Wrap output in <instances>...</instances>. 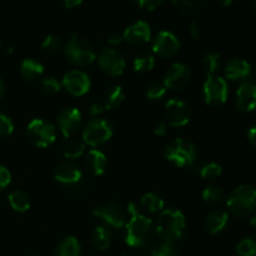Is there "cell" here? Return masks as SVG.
<instances>
[{"label":"cell","mask_w":256,"mask_h":256,"mask_svg":"<svg viewBox=\"0 0 256 256\" xmlns=\"http://www.w3.org/2000/svg\"><path fill=\"white\" fill-rule=\"evenodd\" d=\"M252 2H256V0H252Z\"/></svg>","instance_id":"obj_53"},{"label":"cell","mask_w":256,"mask_h":256,"mask_svg":"<svg viewBox=\"0 0 256 256\" xmlns=\"http://www.w3.org/2000/svg\"><path fill=\"white\" fill-rule=\"evenodd\" d=\"M220 68V55L218 52H210L204 58V69L208 76L215 75L216 70Z\"/></svg>","instance_id":"obj_36"},{"label":"cell","mask_w":256,"mask_h":256,"mask_svg":"<svg viewBox=\"0 0 256 256\" xmlns=\"http://www.w3.org/2000/svg\"><path fill=\"white\" fill-rule=\"evenodd\" d=\"M238 254L240 256H256V235H252L238 244Z\"/></svg>","instance_id":"obj_33"},{"label":"cell","mask_w":256,"mask_h":256,"mask_svg":"<svg viewBox=\"0 0 256 256\" xmlns=\"http://www.w3.org/2000/svg\"><path fill=\"white\" fill-rule=\"evenodd\" d=\"M236 106L242 112H252L256 109V84L244 82L236 92Z\"/></svg>","instance_id":"obj_16"},{"label":"cell","mask_w":256,"mask_h":256,"mask_svg":"<svg viewBox=\"0 0 256 256\" xmlns=\"http://www.w3.org/2000/svg\"><path fill=\"white\" fill-rule=\"evenodd\" d=\"M202 199L210 205H220L226 199V194H225V192L222 188L212 185V186H208L204 189V192H202Z\"/></svg>","instance_id":"obj_30"},{"label":"cell","mask_w":256,"mask_h":256,"mask_svg":"<svg viewBox=\"0 0 256 256\" xmlns=\"http://www.w3.org/2000/svg\"><path fill=\"white\" fill-rule=\"evenodd\" d=\"M30 256H35V255H30Z\"/></svg>","instance_id":"obj_55"},{"label":"cell","mask_w":256,"mask_h":256,"mask_svg":"<svg viewBox=\"0 0 256 256\" xmlns=\"http://www.w3.org/2000/svg\"><path fill=\"white\" fill-rule=\"evenodd\" d=\"M154 132L158 135V136H165V135L168 134V122H159L158 126L155 128Z\"/></svg>","instance_id":"obj_43"},{"label":"cell","mask_w":256,"mask_h":256,"mask_svg":"<svg viewBox=\"0 0 256 256\" xmlns=\"http://www.w3.org/2000/svg\"><path fill=\"white\" fill-rule=\"evenodd\" d=\"M102 112H105V109H104V106L102 105V102H99V104H98V102H95V104H92V108H90V114H92V116L102 114Z\"/></svg>","instance_id":"obj_45"},{"label":"cell","mask_w":256,"mask_h":256,"mask_svg":"<svg viewBox=\"0 0 256 256\" xmlns=\"http://www.w3.org/2000/svg\"><path fill=\"white\" fill-rule=\"evenodd\" d=\"M255 12H256V5H255Z\"/></svg>","instance_id":"obj_54"},{"label":"cell","mask_w":256,"mask_h":256,"mask_svg":"<svg viewBox=\"0 0 256 256\" xmlns=\"http://www.w3.org/2000/svg\"><path fill=\"white\" fill-rule=\"evenodd\" d=\"M82 174L79 166L72 162H64L55 170L54 178L58 182L64 185H72L80 182Z\"/></svg>","instance_id":"obj_19"},{"label":"cell","mask_w":256,"mask_h":256,"mask_svg":"<svg viewBox=\"0 0 256 256\" xmlns=\"http://www.w3.org/2000/svg\"><path fill=\"white\" fill-rule=\"evenodd\" d=\"M165 115L170 126H185L190 122L189 105L179 99H170L165 105Z\"/></svg>","instance_id":"obj_10"},{"label":"cell","mask_w":256,"mask_h":256,"mask_svg":"<svg viewBox=\"0 0 256 256\" xmlns=\"http://www.w3.org/2000/svg\"><path fill=\"white\" fill-rule=\"evenodd\" d=\"M222 165L218 164V162H208V164L202 165L199 168V175L204 179L212 180V179H216L222 175Z\"/></svg>","instance_id":"obj_35"},{"label":"cell","mask_w":256,"mask_h":256,"mask_svg":"<svg viewBox=\"0 0 256 256\" xmlns=\"http://www.w3.org/2000/svg\"><path fill=\"white\" fill-rule=\"evenodd\" d=\"M126 212L130 214V219L125 225V242L132 248L142 249L149 244L152 236V222L140 212L139 206L134 202H129Z\"/></svg>","instance_id":"obj_1"},{"label":"cell","mask_w":256,"mask_h":256,"mask_svg":"<svg viewBox=\"0 0 256 256\" xmlns=\"http://www.w3.org/2000/svg\"><path fill=\"white\" fill-rule=\"evenodd\" d=\"M140 8L145 10H154L164 2V0H136Z\"/></svg>","instance_id":"obj_41"},{"label":"cell","mask_w":256,"mask_h":256,"mask_svg":"<svg viewBox=\"0 0 256 256\" xmlns=\"http://www.w3.org/2000/svg\"><path fill=\"white\" fill-rule=\"evenodd\" d=\"M62 86L74 96H82L90 90V78L80 70H72L64 75Z\"/></svg>","instance_id":"obj_13"},{"label":"cell","mask_w":256,"mask_h":256,"mask_svg":"<svg viewBox=\"0 0 256 256\" xmlns=\"http://www.w3.org/2000/svg\"><path fill=\"white\" fill-rule=\"evenodd\" d=\"M196 148L192 142L175 139L165 149V158L178 168L192 166L196 160Z\"/></svg>","instance_id":"obj_5"},{"label":"cell","mask_w":256,"mask_h":256,"mask_svg":"<svg viewBox=\"0 0 256 256\" xmlns=\"http://www.w3.org/2000/svg\"><path fill=\"white\" fill-rule=\"evenodd\" d=\"M164 205L165 202L162 198L154 192H148V194L142 195V198L140 199V208L150 214H156V212H162L164 209Z\"/></svg>","instance_id":"obj_25"},{"label":"cell","mask_w":256,"mask_h":256,"mask_svg":"<svg viewBox=\"0 0 256 256\" xmlns=\"http://www.w3.org/2000/svg\"><path fill=\"white\" fill-rule=\"evenodd\" d=\"M190 35L194 40L200 39V25L196 22H192L190 24Z\"/></svg>","instance_id":"obj_42"},{"label":"cell","mask_w":256,"mask_h":256,"mask_svg":"<svg viewBox=\"0 0 256 256\" xmlns=\"http://www.w3.org/2000/svg\"><path fill=\"white\" fill-rule=\"evenodd\" d=\"M155 65V59L152 54L149 52H140L139 55H136L132 62V66L134 70L138 72H148L154 68Z\"/></svg>","instance_id":"obj_31"},{"label":"cell","mask_w":256,"mask_h":256,"mask_svg":"<svg viewBox=\"0 0 256 256\" xmlns=\"http://www.w3.org/2000/svg\"><path fill=\"white\" fill-rule=\"evenodd\" d=\"M202 94H204L205 102L212 106L222 105L228 99L229 95V86L226 80L220 76H208L202 86Z\"/></svg>","instance_id":"obj_8"},{"label":"cell","mask_w":256,"mask_h":256,"mask_svg":"<svg viewBox=\"0 0 256 256\" xmlns=\"http://www.w3.org/2000/svg\"><path fill=\"white\" fill-rule=\"evenodd\" d=\"M14 132V124L12 119L0 112V136H9Z\"/></svg>","instance_id":"obj_39"},{"label":"cell","mask_w":256,"mask_h":256,"mask_svg":"<svg viewBox=\"0 0 256 256\" xmlns=\"http://www.w3.org/2000/svg\"><path fill=\"white\" fill-rule=\"evenodd\" d=\"M135 256H152V254H150V252L149 250H148V252H138L136 255Z\"/></svg>","instance_id":"obj_50"},{"label":"cell","mask_w":256,"mask_h":256,"mask_svg":"<svg viewBox=\"0 0 256 256\" xmlns=\"http://www.w3.org/2000/svg\"><path fill=\"white\" fill-rule=\"evenodd\" d=\"M250 225H252L254 229H256V214L252 218V219H250Z\"/></svg>","instance_id":"obj_51"},{"label":"cell","mask_w":256,"mask_h":256,"mask_svg":"<svg viewBox=\"0 0 256 256\" xmlns=\"http://www.w3.org/2000/svg\"><path fill=\"white\" fill-rule=\"evenodd\" d=\"M218 2H219L220 5H222V6H229L232 2V0H218Z\"/></svg>","instance_id":"obj_49"},{"label":"cell","mask_w":256,"mask_h":256,"mask_svg":"<svg viewBox=\"0 0 256 256\" xmlns=\"http://www.w3.org/2000/svg\"><path fill=\"white\" fill-rule=\"evenodd\" d=\"M62 2H64L65 6L70 9V8H75L82 4V0H62Z\"/></svg>","instance_id":"obj_47"},{"label":"cell","mask_w":256,"mask_h":256,"mask_svg":"<svg viewBox=\"0 0 256 256\" xmlns=\"http://www.w3.org/2000/svg\"><path fill=\"white\" fill-rule=\"evenodd\" d=\"M12 182V174L5 166L0 165V190L5 189Z\"/></svg>","instance_id":"obj_40"},{"label":"cell","mask_w":256,"mask_h":256,"mask_svg":"<svg viewBox=\"0 0 256 256\" xmlns=\"http://www.w3.org/2000/svg\"><path fill=\"white\" fill-rule=\"evenodd\" d=\"M108 42H109L110 44H112V45L120 44L122 42H124V36H122V32H114V34L110 35L109 39H108Z\"/></svg>","instance_id":"obj_44"},{"label":"cell","mask_w":256,"mask_h":256,"mask_svg":"<svg viewBox=\"0 0 256 256\" xmlns=\"http://www.w3.org/2000/svg\"><path fill=\"white\" fill-rule=\"evenodd\" d=\"M185 225V216L180 210H162L156 222V232L162 242L174 244L184 236Z\"/></svg>","instance_id":"obj_2"},{"label":"cell","mask_w":256,"mask_h":256,"mask_svg":"<svg viewBox=\"0 0 256 256\" xmlns=\"http://www.w3.org/2000/svg\"><path fill=\"white\" fill-rule=\"evenodd\" d=\"M28 138L38 148H48L56 139L54 125L42 119H32L28 125Z\"/></svg>","instance_id":"obj_7"},{"label":"cell","mask_w":256,"mask_h":256,"mask_svg":"<svg viewBox=\"0 0 256 256\" xmlns=\"http://www.w3.org/2000/svg\"><path fill=\"white\" fill-rule=\"evenodd\" d=\"M5 95V84L2 79H0V100L2 99V96Z\"/></svg>","instance_id":"obj_48"},{"label":"cell","mask_w":256,"mask_h":256,"mask_svg":"<svg viewBox=\"0 0 256 256\" xmlns=\"http://www.w3.org/2000/svg\"><path fill=\"white\" fill-rule=\"evenodd\" d=\"M64 54L66 59L76 66H88L96 59L94 46L76 34L72 35L69 40L64 49Z\"/></svg>","instance_id":"obj_4"},{"label":"cell","mask_w":256,"mask_h":256,"mask_svg":"<svg viewBox=\"0 0 256 256\" xmlns=\"http://www.w3.org/2000/svg\"><path fill=\"white\" fill-rule=\"evenodd\" d=\"M56 256H80V244L74 236H68L56 248Z\"/></svg>","instance_id":"obj_29"},{"label":"cell","mask_w":256,"mask_h":256,"mask_svg":"<svg viewBox=\"0 0 256 256\" xmlns=\"http://www.w3.org/2000/svg\"><path fill=\"white\" fill-rule=\"evenodd\" d=\"M92 242L94 248L99 252H104L110 246L112 242V234L110 230L105 225H99L94 229L92 234Z\"/></svg>","instance_id":"obj_23"},{"label":"cell","mask_w":256,"mask_h":256,"mask_svg":"<svg viewBox=\"0 0 256 256\" xmlns=\"http://www.w3.org/2000/svg\"><path fill=\"white\" fill-rule=\"evenodd\" d=\"M124 100L125 94L122 88L120 85H114V86H110L109 89L104 92L102 105L105 110H114L118 109L124 102Z\"/></svg>","instance_id":"obj_22"},{"label":"cell","mask_w":256,"mask_h":256,"mask_svg":"<svg viewBox=\"0 0 256 256\" xmlns=\"http://www.w3.org/2000/svg\"><path fill=\"white\" fill-rule=\"evenodd\" d=\"M112 136V126L109 122L102 118L92 119L82 130V142L85 145L99 146L109 142Z\"/></svg>","instance_id":"obj_6"},{"label":"cell","mask_w":256,"mask_h":256,"mask_svg":"<svg viewBox=\"0 0 256 256\" xmlns=\"http://www.w3.org/2000/svg\"><path fill=\"white\" fill-rule=\"evenodd\" d=\"M190 80H192V72L189 68L182 62H175L170 65L168 72H165L162 84L166 86V89L182 90L189 84Z\"/></svg>","instance_id":"obj_11"},{"label":"cell","mask_w":256,"mask_h":256,"mask_svg":"<svg viewBox=\"0 0 256 256\" xmlns=\"http://www.w3.org/2000/svg\"><path fill=\"white\" fill-rule=\"evenodd\" d=\"M94 215L102 219L105 224L112 228H124L126 225V212L115 202H108V204L99 205L94 209Z\"/></svg>","instance_id":"obj_9"},{"label":"cell","mask_w":256,"mask_h":256,"mask_svg":"<svg viewBox=\"0 0 256 256\" xmlns=\"http://www.w3.org/2000/svg\"><path fill=\"white\" fill-rule=\"evenodd\" d=\"M229 222V215L224 210H214L210 212L205 220V226L206 230L212 235H216L222 232L226 228Z\"/></svg>","instance_id":"obj_21"},{"label":"cell","mask_w":256,"mask_h":256,"mask_svg":"<svg viewBox=\"0 0 256 256\" xmlns=\"http://www.w3.org/2000/svg\"><path fill=\"white\" fill-rule=\"evenodd\" d=\"M62 49V42L56 35H49L42 42V50L48 55H55Z\"/></svg>","instance_id":"obj_32"},{"label":"cell","mask_w":256,"mask_h":256,"mask_svg":"<svg viewBox=\"0 0 256 256\" xmlns=\"http://www.w3.org/2000/svg\"><path fill=\"white\" fill-rule=\"evenodd\" d=\"M229 212L238 218L249 216L256 209V189L252 185H240L226 200Z\"/></svg>","instance_id":"obj_3"},{"label":"cell","mask_w":256,"mask_h":256,"mask_svg":"<svg viewBox=\"0 0 256 256\" xmlns=\"http://www.w3.org/2000/svg\"><path fill=\"white\" fill-rule=\"evenodd\" d=\"M172 2L182 15H196L205 6L202 0H172Z\"/></svg>","instance_id":"obj_27"},{"label":"cell","mask_w":256,"mask_h":256,"mask_svg":"<svg viewBox=\"0 0 256 256\" xmlns=\"http://www.w3.org/2000/svg\"><path fill=\"white\" fill-rule=\"evenodd\" d=\"M254 82L256 84V70L254 72Z\"/></svg>","instance_id":"obj_52"},{"label":"cell","mask_w":256,"mask_h":256,"mask_svg":"<svg viewBox=\"0 0 256 256\" xmlns=\"http://www.w3.org/2000/svg\"><path fill=\"white\" fill-rule=\"evenodd\" d=\"M165 94H166V86L164 84H160V82H154L146 90V96L150 100H159L162 96H165Z\"/></svg>","instance_id":"obj_38"},{"label":"cell","mask_w":256,"mask_h":256,"mask_svg":"<svg viewBox=\"0 0 256 256\" xmlns=\"http://www.w3.org/2000/svg\"><path fill=\"white\" fill-rule=\"evenodd\" d=\"M99 68L110 76H120L125 70V59L114 49H104L99 55Z\"/></svg>","instance_id":"obj_12"},{"label":"cell","mask_w":256,"mask_h":256,"mask_svg":"<svg viewBox=\"0 0 256 256\" xmlns=\"http://www.w3.org/2000/svg\"><path fill=\"white\" fill-rule=\"evenodd\" d=\"M82 112L76 108H65L58 115V126L65 138H70L79 130L82 125Z\"/></svg>","instance_id":"obj_15"},{"label":"cell","mask_w":256,"mask_h":256,"mask_svg":"<svg viewBox=\"0 0 256 256\" xmlns=\"http://www.w3.org/2000/svg\"><path fill=\"white\" fill-rule=\"evenodd\" d=\"M40 89L44 94L46 95H55L60 92L62 89V84L58 82L55 78L49 76V78H44L40 82Z\"/></svg>","instance_id":"obj_37"},{"label":"cell","mask_w":256,"mask_h":256,"mask_svg":"<svg viewBox=\"0 0 256 256\" xmlns=\"http://www.w3.org/2000/svg\"><path fill=\"white\" fill-rule=\"evenodd\" d=\"M122 36L124 42L132 45H144L152 39V30L148 22H136L124 30Z\"/></svg>","instance_id":"obj_17"},{"label":"cell","mask_w":256,"mask_h":256,"mask_svg":"<svg viewBox=\"0 0 256 256\" xmlns=\"http://www.w3.org/2000/svg\"><path fill=\"white\" fill-rule=\"evenodd\" d=\"M85 152V144L82 140L79 139H72L68 138L62 146V154L66 159H76V158L82 156Z\"/></svg>","instance_id":"obj_28"},{"label":"cell","mask_w":256,"mask_h":256,"mask_svg":"<svg viewBox=\"0 0 256 256\" xmlns=\"http://www.w3.org/2000/svg\"><path fill=\"white\" fill-rule=\"evenodd\" d=\"M248 140L252 146L256 148V126H252L248 132Z\"/></svg>","instance_id":"obj_46"},{"label":"cell","mask_w":256,"mask_h":256,"mask_svg":"<svg viewBox=\"0 0 256 256\" xmlns=\"http://www.w3.org/2000/svg\"><path fill=\"white\" fill-rule=\"evenodd\" d=\"M150 254L152 256H180L178 250L175 249L174 244L172 242H159L149 249Z\"/></svg>","instance_id":"obj_34"},{"label":"cell","mask_w":256,"mask_h":256,"mask_svg":"<svg viewBox=\"0 0 256 256\" xmlns=\"http://www.w3.org/2000/svg\"><path fill=\"white\" fill-rule=\"evenodd\" d=\"M180 49V42L172 32L162 30L155 36L152 42V52L162 58H172L178 54Z\"/></svg>","instance_id":"obj_14"},{"label":"cell","mask_w":256,"mask_h":256,"mask_svg":"<svg viewBox=\"0 0 256 256\" xmlns=\"http://www.w3.org/2000/svg\"><path fill=\"white\" fill-rule=\"evenodd\" d=\"M225 76L232 82H248L252 76V66L244 59H232L225 65Z\"/></svg>","instance_id":"obj_18"},{"label":"cell","mask_w":256,"mask_h":256,"mask_svg":"<svg viewBox=\"0 0 256 256\" xmlns=\"http://www.w3.org/2000/svg\"><path fill=\"white\" fill-rule=\"evenodd\" d=\"M20 72H22V76L24 79L32 82V80H36L38 78L42 76V72H44V66H42V62L34 59H25L20 65Z\"/></svg>","instance_id":"obj_24"},{"label":"cell","mask_w":256,"mask_h":256,"mask_svg":"<svg viewBox=\"0 0 256 256\" xmlns=\"http://www.w3.org/2000/svg\"><path fill=\"white\" fill-rule=\"evenodd\" d=\"M9 204L15 212H25L30 209V198L22 190H14L9 194Z\"/></svg>","instance_id":"obj_26"},{"label":"cell","mask_w":256,"mask_h":256,"mask_svg":"<svg viewBox=\"0 0 256 256\" xmlns=\"http://www.w3.org/2000/svg\"><path fill=\"white\" fill-rule=\"evenodd\" d=\"M85 166L88 172L95 176L102 175L106 169V156L104 152L98 149L90 150L85 158Z\"/></svg>","instance_id":"obj_20"}]
</instances>
